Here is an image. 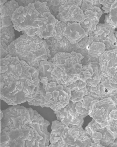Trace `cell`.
I'll return each mask as SVG.
<instances>
[{"mask_svg": "<svg viewBox=\"0 0 117 147\" xmlns=\"http://www.w3.org/2000/svg\"><path fill=\"white\" fill-rule=\"evenodd\" d=\"M36 113L21 111L12 118L1 134V145L8 146H45L49 145L50 135L47 122Z\"/></svg>", "mask_w": 117, "mask_h": 147, "instance_id": "1", "label": "cell"}, {"mask_svg": "<svg viewBox=\"0 0 117 147\" xmlns=\"http://www.w3.org/2000/svg\"><path fill=\"white\" fill-rule=\"evenodd\" d=\"M14 28L30 36L47 39L56 35L57 19L51 13L46 2L36 1L27 7L20 6L13 14Z\"/></svg>", "mask_w": 117, "mask_h": 147, "instance_id": "2", "label": "cell"}, {"mask_svg": "<svg viewBox=\"0 0 117 147\" xmlns=\"http://www.w3.org/2000/svg\"><path fill=\"white\" fill-rule=\"evenodd\" d=\"M7 51L10 56L19 58L36 69L41 61H48L49 57L45 39L37 36H30L26 34L12 42Z\"/></svg>", "mask_w": 117, "mask_h": 147, "instance_id": "3", "label": "cell"}, {"mask_svg": "<svg viewBox=\"0 0 117 147\" xmlns=\"http://www.w3.org/2000/svg\"><path fill=\"white\" fill-rule=\"evenodd\" d=\"M84 58L81 54L75 52L56 54L49 60L53 63L51 74L53 81L67 87L80 80V73L83 68L81 61Z\"/></svg>", "mask_w": 117, "mask_h": 147, "instance_id": "4", "label": "cell"}, {"mask_svg": "<svg viewBox=\"0 0 117 147\" xmlns=\"http://www.w3.org/2000/svg\"><path fill=\"white\" fill-rule=\"evenodd\" d=\"M40 83L42 85L40 84L39 91L32 100L37 102V106L50 107L57 111L70 103L72 93L70 88L64 87L54 81L49 82L47 77L40 79Z\"/></svg>", "mask_w": 117, "mask_h": 147, "instance_id": "5", "label": "cell"}, {"mask_svg": "<svg viewBox=\"0 0 117 147\" xmlns=\"http://www.w3.org/2000/svg\"><path fill=\"white\" fill-rule=\"evenodd\" d=\"M116 108V103L111 98L96 99L91 103L88 115L97 124L103 129L108 125L110 113Z\"/></svg>", "mask_w": 117, "mask_h": 147, "instance_id": "6", "label": "cell"}, {"mask_svg": "<svg viewBox=\"0 0 117 147\" xmlns=\"http://www.w3.org/2000/svg\"><path fill=\"white\" fill-rule=\"evenodd\" d=\"M101 7L99 1H83L82 2L80 8L84 12L85 19L80 24L87 35L96 30L100 18L104 13Z\"/></svg>", "mask_w": 117, "mask_h": 147, "instance_id": "7", "label": "cell"}, {"mask_svg": "<svg viewBox=\"0 0 117 147\" xmlns=\"http://www.w3.org/2000/svg\"><path fill=\"white\" fill-rule=\"evenodd\" d=\"M62 146H90L93 141L82 127H65L60 136Z\"/></svg>", "mask_w": 117, "mask_h": 147, "instance_id": "8", "label": "cell"}, {"mask_svg": "<svg viewBox=\"0 0 117 147\" xmlns=\"http://www.w3.org/2000/svg\"><path fill=\"white\" fill-rule=\"evenodd\" d=\"M82 2V1H66L59 7L58 15L56 18L66 24L69 22L83 23L85 18L80 8Z\"/></svg>", "mask_w": 117, "mask_h": 147, "instance_id": "9", "label": "cell"}, {"mask_svg": "<svg viewBox=\"0 0 117 147\" xmlns=\"http://www.w3.org/2000/svg\"><path fill=\"white\" fill-rule=\"evenodd\" d=\"M99 60L102 75L111 83L117 84V49L105 51Z\"/></svg>", "mask_w": 117, "mask_h": 147, "instance_id": "10", "label": "cell"}, {"mask_svg": "<svg viewBox=\"0 0 117 147\" xmlns=\"http://www.w3.org/2000/svg\"><path fill=\"white\" fill-rule=\"evenodd\" d=\"M75 106L76 103H74L70 101L66 107L54 112L58 121L70 128L82 127L84 123V118L86 117L77 113Z\"/></svg>", "mask_w": 117, "mask_h": 147, "instance_id": "11", "label": "cell"}, {"mask_svg": "<svg viewBox=\"0 0 117 147\" xmlns=\"http://www.w3.org/2000/svg\"><path fill=\"white\" fill-rule=\"evenodd\" d=\"M63 35L72 44H77L86 36H89L80 23L69 22L65 28Z\"/></svg>", "mask_w": 117, "mask_h": 147, "instance_id": "12", "label": "cell"}, {"mask_svg": "<svg viewBox=\"0 0 117 147\" xmlns=\"http://www.w3.org/2000/svg\"><path fill=\"white\" fill-rule=\"evenodd\" d=\"M86 48L88 50V57L96 59H99L106 49L105 45L99 42H94Z\"/></svg>", "mask_w": 117, "mask_h": 147, "instance_id": "13", "label": "cell"}, {"mask_svg": "<svg viewBox=\"0 0 117 147\" xmlns=\"http://www.w3.org/2000/svg\"><path fill=\"white\" fill-rule=\"evenodd\" d=\"M13 25L8 27H1V44L9 46L15 40Z\"/></svg>", "mask_w": 117, "mask_h": 147, "instance_id": "14", "label": "cell"}, {"mask_svg": "<svg viewBox=\"0 0 117 147\" xmlns=\"http://www.w3.org/2000/svg\"><path fill=\"white\" fill-rule=\"evenodd\" d=\"M19 7L16 1H8L4 4L1 5V18L12 17L14 12Z\"/></svg>", "mask_w": 117, "mask_h": 147, "instance_id": "15", "label": "cell"}, {"mask_svg": "<svg viewBox=\"0 0 117 147\" xmlns=\"http://www.w3.org/2000/svg\"><path fill=\"white\" fill-rule=\"evenodd\" d=\"M104 22L105 23L117 28V1H115L112 5L110 13L105 16Z\"/></svg>", "mask_w": 117, "mask_h": 147, "instance_id": "16", "label": "cell"}, {"mask_svg": "<svg viewBox=\"0 0 117 147\" xmlns=\"http://www.w3.org/2000/svg\"><path fill=\"white\" fill-rule=\"evenodd\" d=\"M115 102L116 108L110 113L108 119V126L113 135L117 138V99Z\"/></svg>", "mask_w": 117, "mask_h": 147, "instance_id": "17", "label": "cell"}, {"mask_svg": "<svg viewBox=\"0 0 117 147\" xmlns=\"http://www.w3.org/2000/svg\"><path fill=\"white\" fill-rule=\"evenodd\" d=\"M41 2H46L51 13L55 17L58 15L59 7L66 2V1H40Z\"/></svg>", "mask_w": 117, "mask_h": 147, "instance_id": "18", "label": "cell"}, {"mask_svg": "<svg viewBox=\"0 0 117 147\" xmlns=\"http://www.w3.org/2000/svg\"><path fill=\"white\" fill-rule=\"evenodd\" d=\"M67 26L66 24L58 20L57 19L56 26V35L53 36L56 40L58 42L60 41L63 38V32L65 28Z\"/></svg>", "mask_w": 117, "mask_h": 147, "instance_id": "19", "label": "cell"}, {"mask_svg": "<svg viewBox=\"0 0 117 147\" xmlns=\"http://www.w3.org/2000/svg\"><path fill=\"white\" fill-rule=\"evenodd\" d=\"M96 99L93 97L89 96H84V99L82 101V107L83 108L89 110L92 101Z\"/></svg>", "mask_w": 117, "mask_h": 147, "instance_id": "20", "label": "cell"}, {"mask_svg": "<svg viewBox=\"0 0 117 147\" xmlns=\"http://www.w3.org/2000/svg\"><path fill=\"white\" fill-rule=\"evenodd\" d=\"M100 3L103 6L102 9L104 10V13H109L112 5L115 1H99Z\"/></svg>", "mask_w": 117, "mask_h": 147, "instance_id": "21", "label": "cell"}, {"mask_svg": "<svg viewBox=\"0 0 117 147\" xmlns=\"http://www.w3.org/2000/svg\"><path fill=\"white\" fill-rule=\"evenodd\" d=\"M11 18V17H7L1 18V27H8L12 26Z\"/></svg>", "mask_w": 117, "mask_h": 147, "instance_id": "22", "label": "cell"}, {"mask_svg": "<svg viewBox=\"0 0 117 147\" xmlns=\"http://www.w3.org/2000/svg\"><path fill=\"white\" fill-rule=\"evenodd\" d=\"M89 37L88 36H86L84 38L82 39L80 42L77 43L80 47V49H84L86 48L87 44L89 40Z\"/></svg>", "mask_w": 117, "mask_h": 147, "instance_id": "23", "label": "cell"}, {"mask_svg": "<svg viewBox=\"0 0 117 147\" xmlns=\"http://www.w3.org/2000/svg\"><path fill=\"white\" fill-rule=\"evenodd\" d=\"M16 1L19 3V6H23L24 7L28 6L31 3H33L36 2V1H27V0H16Z\"/></svg>", "mask_w": 117, "mask_h": 147, "instance_id": "24", "label": "cell"}, {"mask_svg": "<svg viewBox=\"0 0 117 147\" xmlns=\"http://www.w3.org/2000/svg\"><path fill=\"white\" fill-rule=\"evenodd\" d=\"M8 55H9V53L6 50L1 48V59L3 58Z\"/></svg>", "mask_w": 117, "mask_h": 147, "instance_id": "25", "label": "cell"}, {"mask_svg": "<svg viewBox=\"0 0 117 147\" xmlns=\"http://www.w3.org/2000/svg\"><path fill=\"white\" fill-rule=\"evenodd\" d=\"M8 1L6 0V1H4V0H1V5H3L4 4L8 2Z\"/></svg>", "mask_w": 117, "mask_h": 147, "instance_id": "26", "label": "cell"}, {"mask_svg": "<svg viewBox=\"0 0 117 147\" xmlns=\"http://www.w3.org/2000/svg\"><path fill=\"white\" fill-rule=\"evenodd\" d=\"M115 36L116 38V45L117 46V31L115 32Z\"/></svg>", "mask_w": 117, "mask_h": 147, "instance_id": "27", "label": "cell"}]
</instances>
